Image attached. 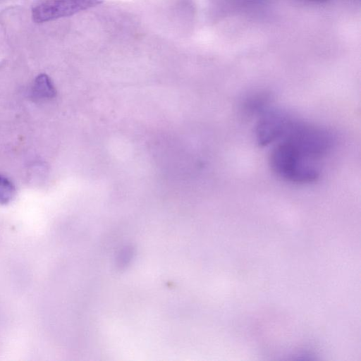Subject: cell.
<instances>
[{
    "instance_id": "4",
    "label": "cell",
    "mask_w": 361,
    "mask_h": 361,
    "mask_svg": "<svg viewBox=\"0 0 361 361\" xmlns=\"http://www.w3.org/2000/svg\"><path fill=\"white\" fill-rule=\"evenodd\" d=\"M31 93L34 99L45 100L54 98L56 92L49 76L46 74H40L33 82Z\"/></svg>"
},
{
    "instance_id": "6",
    "label": "cell",
    "mask_w": 361,
    "mask_h": 361,
    "mask_svg": "<svg viewBox=\"0 0 361 361\" xmlns=\"http://www.w3.org/2000/svg\"><path fill=\"white\" fill-rule=\"evenodd\" d=\"M307 2H311V3H323L328 0H303Z\"/></svg>"
},
{
    "instance_id": "2",
    "label": "cell",
    "mask_w": 361,
    "mask_h": 361,
    "mask_svg": "<svg viewBox=\"0 0 361 361\" xmlns=\"http://www.w3.org/2000/svg\"><path fill=\"white\" fill-rule=\"evenodd\" d=\"M103 0H46L32 10L33 20L38 23L67 17L102 3Z\"/></svg>"
},
{
    "instance_id": "1",
    "label": "cell",
    "mask_w": 361,
    "mask_h": 361,
    "mask_svg": "<svg viewBox=\"0 0 361 361\" xmlns=\"http://www.w3.org/2000/svg\"><path fill=\"white\" fill-rule=\"evenodd\" d=\"M319 160L295 142L282 137L276 142L269 161L271 171L279 178L290 183L306 184L319 178Z\"/></svg>"
},
{
    "instance_id": "5",
    "label": "cell",
    "mask_w": 361,
    "mask_h": 361,
    "mask_svg": "<svg viewBox=\"0 0 361 361\" xmlns=\"http://www.w3.org/2000/svg\"><path fill=\"white\" fill-rule=\"evenodd\" d=\"M16 195V188L12 181L0 173V204L10 202Z\"/></svg>"
},
{
    "instance_id": "3",
    "label": "cell",
    "mask_w": 361,
    "mask_h": 361,
    "mask_svg": "<svg viewBox=\"0 0 361 361\" xmlns=\"http://www.w3.org/2000/svg\"><path fill=\"white\" fill-rule=\"evenodd\" d=\"M293 118L280 110L262 112L255 128V137L259 146L278 142L286 132Z\"/></svg>"
}]
</instances>
